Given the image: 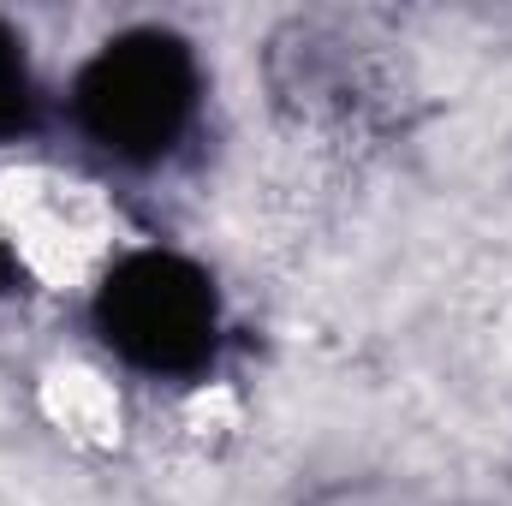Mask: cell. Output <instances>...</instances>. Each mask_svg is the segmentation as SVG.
Instances as JSON below:
<instances>
[{
    "mask_svg": "<svg viewBox=\"0 0 512 506\" xmlns=\"http://www.w3.org/2000/svg\"><path fill=\"white\" fill-rule=\"evenodd\" d=\"M197 96L203 72L185 36L126 30L84 60L72 84V120L114 161H161L197 120Z\"/></svg>",
    "mask_w": 512,
    "mask_h": 506,
    "instance_id": "cell-1",
    "label": "cell"
},
{
    "mask_svg": "<svg viewBox=\"0 0 512 506\" xmlns=\"http://www.w3.org/2000/svg\"><path fill=\"white\" fill-rule=\"evenodd\" d=\"M96 334L143 376H197L221 346L215 280L173 251H131L96 286Z\"/></svg>",
    "mask_w": 512,
    "mask_h": 506,
    "instance_id": "cell-2",
    "label": "cell"
},
{
    "mask_svg": "<svg viewBox=\"0 0 512 506\" xmlns=\"http://www.w3.org/2000/svg\"><path fill=\"white\" fill-rule=\"evenodd\" d=\"M36 72H30V54H24V36L12 24H0V143L6 137H24L36 126Z\"/></svg>",
    "mask_w": 512,
    "mask_h": 506,
    "instance_id": "cell-3",
    "label": "cell"
},
{
    "mask_svg": "<svg viewBox=\"0 0 512 506\" xmlns=\"http://www.w3.org/2000/svg\"><path fill=\"white\" fill-rule=\"evenodd\" d=\"M12 286H18V262H12V251H6V245H0V298H6Z\"/></svg>",
    "mask_w": 512,
    "mask_h": 506,
    "instance_id": "cell-4",
    "label": "cell"
}]
</instances>
